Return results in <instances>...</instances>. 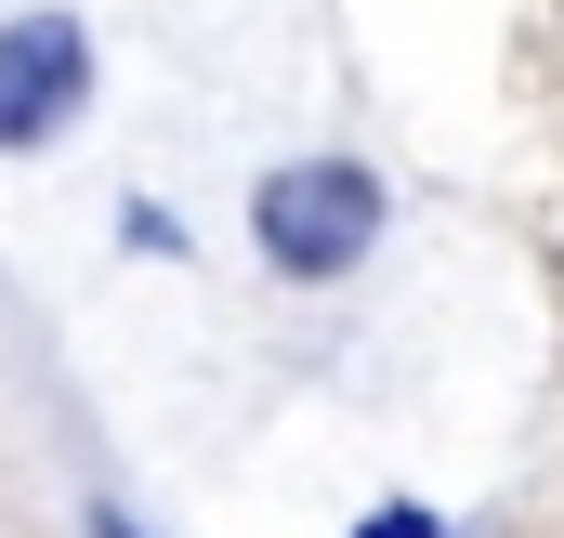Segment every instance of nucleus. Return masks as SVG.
<instances>
[{
    "label": "nucleus",
    "instance_id": "f03ea898",
    "mask_svg": "<svg viewBox=\"0 0 564 538\" xmlns=\"http://www.w3.org/2000/svg\"><path fill=\"white\" fill-rule=\"evenodd\" d=\"M79 79H93L79 26H66V13H13V26H0V144H40L79 106Z\"/></svg>",
    "mask_w": 564,
    "mask_h": 538
},
{
    "label": "nucleus",
    "instance_id": "7ed1b4c3",
    "mask_svg": "<svg viewBox=\"0 0 564 538\" xmlns=\"http://www.w3.org/2000/svg\"><path fill=\"white\" fill-rule=\"evenodd\" d=\"M368 538H433V526H421V513H381V526H368Z\"/></svg>",
    "mask_w": 564,
    "mask_h": 538
},
{
    "label": "nucleus",
    "instance_id": "f257e3e1",
    "mask_svg": "<svg viewBox=\"0 0 564 538\" xmlns=\"http://www.w3.org/2000/svg\"><path fill=\"white\" fill-rule=\"evenodd\" d=\"M263 250H276L289 276H341L355 250H368V224H381V184L355 171V158H302V171H276L263 184Z\"/></svg>",
    "mask_w": 564,
    "mask_h": 538
},
{
    "label": "nucleus",
    "instance_id": "20e7f679",
    "mask_svg": "<svg viewBox=\"0 0 564 538\" xmlns=\"http://www.w3.org/2000/svg\"><path fill=\"white\" fill-rule=\"evenodd\" d=\"M106 538H132V526H106Z\"/></svg>",
    "mask_w": 564,
    "mask_h": 538
}]
</instances>
